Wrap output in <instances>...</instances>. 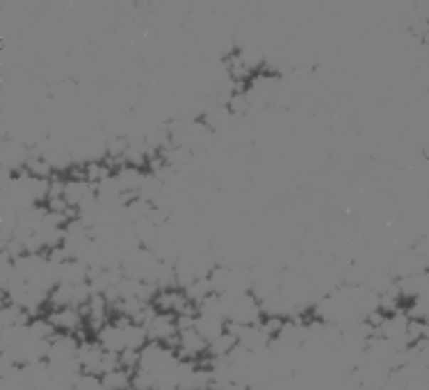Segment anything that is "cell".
<instances>
[{
	"mask_svg": "<svg viewBox=\"0 0 429 390\" xmlns=\"http://www.w3.org/2000/svg\"><path fill=\"white\" fill-rule=\"evenodd\" d=\"M26 171L32 178H43V180H51L55 176V169L46 158H30L26 165Z\"/></svg>",
	"mask_w": 429,
	"mask_h": 390,
	"instance_id": "obj_13",
	"label": "cell"
},
{
	"mask_svg": "<svg viewBox=\"0 0 429 390\" xmlns=\"http://www.w3.org/2000/svg\"><path fill=\"white\" fill-rule=\"evenodd\" d=\"M115 178L121 188V194H139L142 185H144L147 180V171L144 169H137V167H130V165H124L121 169H117Z\"/></svg>",
	"mask_w": 429,
	"mask_h": 390,
	"instance_id": "obj_3",
	"label": "cell"
},
{
	"mask_svg": "<svg viewBox=\"0 0 429 390\" xmlns=\"http://www.w3.org/2000/svg\"><path fill=\"white\" fill-rule=\"evenodd\" d=\"M73 297H75V286L60 283L58 288L51 292L48 306H51V310H55V308H69V306H73Z\"/></svg>",
	"mask_w": 429,
	"mask_h": 390,
	"instance_id": "obj_11",
	"label": "cell"
},
{
	"mask_svg": "<svg viewBox=\"0 0 429 390\" xmlns=\"http://www.w3.org/2000/svg\"><path fill=\"white\" fill-rule=\"evenodd\" d=\"M46 318L53 322V327L58 329V333L78 335L83 329H87V322H85V318H83L80 308H73V306H69V308H55V310H48V315H46Z\"/></svg>",
	"mask_w": 429,
	"mask_h": 390,
	"instance_id": "obj_2",
	"label": "cell"
},
{
	"mask_svg": "<svg viewBox=\"0 0 429 390\" xmlns=\"http://www.w3.org/2000/svg\"><path fill=\"white\" fill-rule=\"evenodd\" d=\"M94 340L101 345L105 352H112V354L126 352V333H124V329H119L117 324H112V322L98 331L94 335Z\"/></svg>",
	"mask_w": 429,
	"mask_h": 390,
	"instance_id": "obj_4",
	"label": "cell"
},
{
	"mask_svg": "<svg viewBox=\"0 0 429 390\" xmlns=\"http://www.w3.org/2000/svg\"><path fill=\"white\" fill-rule=\"evenodd\" d=\"M183 292H185V297H188L192 303H196V306H199V303H201L206 297H211L215 290H213L211 278H208V276H201V278H196L192 286L185 288Z\"/></svg>",
	"mask_w": 429,
	"mask_h": 390,
	"instance_id": "obj_12",
	"label": "cell"
},
{
	"mask_svg": "<svg viewBox=\"0 0 429 390\" xmlns=\"http://www.w3.org/2000/svg\"><path fill=\"white\" fill-rule=\"evenodd\" d=\"M196 318H199V315H176V327H179V333L194 331L196 329Z\"/></svg>",
	"mask_w": 429,
	"mask_h": 390,
	"instance_id": "obj_16",
	"label": "cell"
},
{
	"mask_svg": "<svg viewBox=\"0 0 429 390\" xmlns=\"http://www.w3.org/2000/svg\"><path fill=\"white\" fill-rule=\"evenodd\" d=\"M124 333H126V350H137V352H142L144 347L151 342V338H149V329L147 327H142V324H130L128 329H124Z\"/></svg>",
	"mask_w": 429,
	"mask_h": 390,
	"instance_id": "obj_10",
	"label": "cell"
},
{
	"mask_svg": "<svg viewBox=\"0 0 429 390\" xmlns=\"http://www.w3.org/2000/svg\"><path fill=\"white\" fill-rule=\"evenodd\" d=\"M285 318H277V315H268V318H263V322H260V329L265 331L272 340H277L279 335H281V331L285 329Z\"/></svg>",
	"mask_w": 429,
	"mask_h": 390,
	"instance_id": "obj_14",
	"label": "cell"
},
{
	"mask_svg": "<svg viewBox=\"0 0 429 390\" xmlns=\"http://www.w3.org/2000/svg\"><path fill=\"white\" fill-rule=\"evenodd\" d=\"M60 281L62 283H69V286H80L90 281V267L85 263H80L78 258H71L69 263H64L60 267Z\"/></svg>",
	"mask_w": 429,
	"mask_h": 390,
	"instance_id": "obj_5",
	"label": "cell"
},
{
	"mask_svg": "<svg viewBox=\"0 0 429 390\" xmlns=\"http://www.w3.org/2000/svg\"><path fill=\"white\" fill-rule=\"evenodd\" d=\"M235 347H238V338L226 331L208 345V356H213V359H228V354L233 352Z\"/></svg>",
	"mask_w": 429,
	"mask_h": 390,
	"instance_id": "obj_9",
	"label": "cell"
},
{
	"mask_svg": "<svg viewBox=\"0 0 429 390\" xmlns=\"http://www.w3.org/2000/svg\"><path fill=\"white\" fill-rule=\"evenodd\" d=\"M133 390H156V374L137 370L133 374Z\"/></svg>",
	"mask_w": 429,
	"mask_h": 390,
	"instance_id": "obj_15",
	"label": "cell"
},
{
	"mask_svg": "<svg viewBox=\"0 0 429 390\" xmlns=\"http://www.w3.org/2000/svg\"><path fill=\"white\" fill-rule=\"evenodd\" d=\"M101 381L105 390H133V372L126 367H117V370L103 374Z\"/></svg>",
	"mask_w": 429,
	"mask_h": 390,
	"instance_id": "obj_7",
	"label": "cell"
},
{
	"mask_svg": "<svg viewBox=\"0 0 429 390\" xmlns=\"http://www.w3.org/2000/svg\"><path fill=\"white\" fill-rule=\"evenodd\" d=\"M208 342L199 331H185L179 333V350H176V356L179 361H196L199 363L203 356H208Z\"/></svg>",
	"mask_w": 429,
	"mask_h": 390,
	"instance_id": "obj_1",
	"label": "cell"
},
{
	"mask_svg": "<svg viewBox=\"0 0 429 390\" xmlns=\"http://www.w3.org/2000/svg\"><path fill=\"white\" fill-rule=\"evenodd\" d=\"M58 335V329L53 327V322L41 315V318H32V322L28 324V338L32 340H53Z\"/></svg>",
	"mask_w": 429,
	"mask_h": 390,
	"instance_id": "obj_8",
	"label": "cell"
},
{
	"mask_svg": "<svg viewBox=\"0 0 429 390\" xmlns=\"http://www.w3.org/2000/svg\"><path fill=\"white\" fill-rule=\"evenodd\" d=\"M196 331H199L208 342H213L222 333H226V318L199 315V318H196Z\"/></svg>",
	"mask_w": 429,
	"mask_h": 390,
	"instance_id": "obj_6",
	"label": "cell"
}]
</instances>
